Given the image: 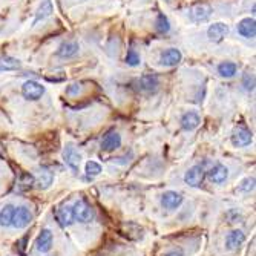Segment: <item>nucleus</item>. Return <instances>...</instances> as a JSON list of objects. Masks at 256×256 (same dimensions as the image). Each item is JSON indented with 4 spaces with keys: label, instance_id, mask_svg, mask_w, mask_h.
<instances>
[{
    "label": "nucleus",
    "instance_id": "obj_1",
    "mask_svg": "<svg viewBox=\"0 0 256 256\" xmlns=\"http://www.w3.org/2000/svg\"><path fill=\"white\" fill-rule=\"evenodd\" d=\"M72 215H74V219L78 221V222H91L94 219V210L92 207L85 201V200H78L74 207H72Z\"/></svg>",
    "mask_w": 256,
    "mask_h": 256
},
{
    "label": "nucleus",
    "instance_id": "obj_2",
    "mask_svg": "<svg viewBox=\"0 0 256 256\" xmlns=\"http://www.w3.org/2000/svg\"><path fill=\"white\" fill-rule=\"evenodd\" d=\"M22 94L26 100H31V102H37L43 97L45 94V86L36 80H28V82L23 83L22 86Z\"/></svg>",
    "mask_w": 256,
    "mask_h": 256
},
{
    "label": "nucleus",
    "instance_id": "obj_3",
    "mask_svg": "<svg viewBox=\"0 0 256 256\" xmlns=\"http://www.w3.org/2000/svg\"><path fill=\"white\" fill-rule=\"evenodd\" d=\"M63 159H65L68 167L77 173L80 169V164H82V154L77 151V148L72 145V143H69V145H66L65 151H63Z\"/></svg>",
    "mask_w": 256,
    "mask_h": 256
},
{
    "label": "nucleus",
    "instance_id": "obj_4",
    "mask_svg": "<svg viewBox=\"0 0 256 256\" xmlns=\"http://www.w3.org/2000/svg\"><path fill=\"white\" fill-rule=\"evenodd\" d=\"M31 221H33V213H31L28 207H17V209L14 210L11 226L14 229H25L29 226Z\"/></svg>",
    "mask_w": 256,
    "mask_h": 256
},
{
    "label": "nucleus",
    "instance_id": "obj_5",
    "mask_svg": "<svg viewBox=\"0 0 256 256\" xmlns=\"http://www.w3.org/2000/svg\"><path fill=\"white\" fill-rule=\"evenodd\" d=\"M189 15H190L192 22H197V23L205 22V20H209L212 15V6L207 3H197L190 8Z\"/></svg>",
    "mask_w": 256,
    "mask_h": 256
},
{
    "label": "nucleus",
    "instance_id": "obj_6",
    "mask_svg": "<svg viewBox=\"0 0 256 256\" xmlns=\"http://www.w3.org/2000/svg\"><path fill=\"white\" fill-rule=\"evenodd\" d=\"M181 58H183V54L180 50H177V48H169V50H166L159 55V63L166 68H173L181 61Z\"/></svg>",
    "mask_w": 256,
    "mask_h": 256
},
{
    "label": "nucleus",
    "instance_id": "obj_7",
    "mask_svg": "<svg viewBox=\"0 0 256 256\" xmlns=\"http://www.w3.org/2000/svg\"><path fill=\"white\" fill-rule=\"evenodd\" d=\"M204 177H205V172L201 166H194L190 167L186 175H184V181L187 186L190 187H200L204 181Z\"/></svg>",
    "mask_w": 256,
    "mask_h": 256
},
{
    "label": "nucleus",
    "instance_id": "obj_8",
    "mask_svg": "<svg viewBox=\"0 0 256 256\" xmlns=\"http://www.w3.org/2000/svg\"><path fill=\"white\" fill-rule=\"evenodd\" d=\"M159 86V80L155 74H146L137 80V88L141 92H155Z\"/></svg>",
    "mask_w": 256,
    "mask_h": 256
},
{
    "label": "nucleus",
    "instance_id": "obj_9",
    "mask_svg": "<svg viewBox=\"0 0 256 256\" xmlns=\"http://www.w3.org/2000/svg\"><path fill=\"white\" fill-rule=\"evenodd\" d=\"M181 204H183V195L178 194V192L167 190L161 197V205L164 207V209L175 210V209H178Z\"/></svg>",
    "mask_w": 256,
    "mask_h": 256
},
{
    "label": "nucleus",
    "instance_id": "obj_10",
    "mask_svg": "<svg viewBox=\"0 0 256 256\" xmlns=\"http://www.w3.org/2000/svg\"><path fill=\"white\" fill-rule=\"evenodd\" d=\"M229 34V26L226 23H213L209 29H207V36H209V40L210 42H215V43H219L226 39V36Z\"/></svg>",
    "mask_w": 256,
    "mask_h": 256
},
{
    "label": "nucleus",
    "instance_id": "obj_11",
    "mask_svg": "<svg viewBox=\"0 0 256 256\" xmlns=\"http://www.w3.org/2000/svg\"><path fill=\"white\" fill-rule=\"evenodd\" d=\"M253 137H252V132L246 127H238V129L233 132L232 135V143L236 146V148H246L252 143Z\"/></svg>",
    "mask_w": 256,
    "mask_h": 256
},
{
    "label": "nucleus",
    "instance_id": "obj_12",
    "mask_svg": "<svg viewBox=\"0 0 256 256\" xmlns=\"http://www.w3.org/2000/svg\"><path fill=\"white\" fill-rule=\"evenodd\" d=\"M55 219L61 227H69L74 222V215H72V207L69 205H60L55 210Z\"/></svg>",
    "mask_w": 256,
    "mask_h": 256
},
{
    "label": "nucleus",
    "instance_id": "obj_13",
    "mask_svg": "<svg viewBox=\"0 0 256 256\" xmlns=\"http://www.w3.org/2000/svg\"><path fill=\"white\" fill-rule=\"evenodd\" d=\"M238 33L246 39H255L256 36V22L253 17H246L238 23Z\"/></svg>",
    "mask_w": 256,
    "mask_h": 256
},
{
    "label": "nucleus",
    "instance_id": "obj_14",
    "mask_svg": "<svg viewBox=\"0 0 256 256\" xmlns=\"http://www.w3.org/2000/svg\"><path fill=\"white\" fill-rule=\"evenodd\" d=\"M36 247L42 253H48L51 250V247H52V232L50 229H43L40 232V235L37 236V241H36Z\"/></svg>",
    "mask_w": 256,
    "mask_h": 256
},
{
    "label": "nucleus",
    "instance_id": "obj_15",
    "mask_svg": "<svg viewBox=\"0 0 256 256\" xmlns=\"http://www.w3.org/2000/svg\"><path fill=\"white\" fill-rule=\"evenodd\" d=\"M121 146V135L115 131L109 132L107 135H104L103 141H102V149L106 152H112Z\"/></svg>",
    "mask_w": 256,
    "mask_h": 256
},
{
    "label": "nucleus",
    "instance_id": "obj_16",
    "mask_svg": "<svg viewBox=\"0 0 256 256\" xmlns=\"http://www.w3.org/2000/svg\"><path fill=\"white\" fill-rule=\"evenodd\" d=\"M78 43L74 42V40H68V42H63L60 46H58V50H57V55L61 57V58H71L74 55L78 54Z\"/></svg>",
    "mask_w": 256,
    "mask_h": 256
},
{
    "label": "nucleus",
    "instance_id": "obj_17",
    "mask_svg": "<svg viewBox=\"0 0 256 256\" xmlns=\"http://www.w3.org/2000/svg\"><path fill=\"white\" fill-rule=\"evenodd\" d=\"M181 127L184 131H194V129H197V127L200 126V123H201V118H200V115L197 114V112H194V110H190V112H186V114L181 117Z\"/></svg>",
    "mask_w": 256,
    "mask_h": 256
},
{
    "label": "nucleus",
    "instance_id": "obj_18",
    "mask_svg": "<svg viewBox=\"0 0 256 256\" xmlns=\"http://www.w3.org/2000/svg\"><path fill=\"white\" fill-rule=\"evenodd\" d=\"M246 241V235L241 230H233L226 238V246L229 250H238Z\"/></svg>",
    "mask_w": 256,
    "mask_h": 256
},
{
    "label": "nucleus",
    "instance_id": "obj_19",
    "mask_svg": "<svg viewBox=\"0 0 256 256\" xmlns=\"http://www.w3.org/2000/svg\"><path fill=\"white\" fill-rule=\"evenodd\" d=\"M209 178L215 184H222L224 181L229 178V169L226 166H222V164H216L215 167L210 169Z\"/></svg>",
    "mask_w": 256,
    "mask_h": 256
},
{
    "label": "nucleus",
    "instance_id": "obj_20",
    "mask_svg": "<svg viewBox=\"0 0 256 256\" xmlns=\"http://www.w3.org/2000/svg\"><path fill=\"white\" fill-rule=\"evenodd\" d=\"M52 181H54V175H52V172L48 170V169H45V167H42V169L39 170L37 178H36L37 187L42 189V190H46L48 187H50V186L52 184Z\"/></svg>",
    "mask_w": 256,
    "mask_h": 256
},
{
    "label": "nucleus",
    "instance_id": "obj_21",
    "mask_svg": "<svg viewBox=\"0 0 256 256\" xmlns=\"http://www.w3.org/2000/svg\"><path fill=\"white\" fill-rule=\"evenodd\" d=\"M238 71L236 63L233 61H222L218 65V74L224 78H232Z\"/></svg>",
    "mask_w": 256,
    "mask_h": 256
},
{
    "label": "nucleus",
    "instance_id": "obj_22",
    "mask_svg": "<svg viewBox=\"0 0 256 256\" xmlns=\"http://www.w3.org/2000/svg\"><path fill=\"white\" fill-rule=\"evenodd\" d=\"M51 14H52V3H51V0H45V2L40 5V8L37 9L36 19H34V25H37L39 22L48 19Z\"/></svg>",
    "mask_w": 256,
    "mask_h": 256
},
{
    "label": "nucleus",
    "instance_id": "obj_23",
    "mask_svg": "<svg viewBox=\"0 0 256 256\" xmlns=\"http://www.w3.org/2000/svg\"><path fill=\"white\" fill-rule=\"evenodd\" d=\"M15 207L12 204H6L2 210H0V227H9L12 222V215H14Z\"/></svg>",
    "mask_w": 256,
    "mask_h": 256
},
{
    "label": "nucleus",
    "instance_id": "obj_24",
    "mask_svg": "<svg viewBox=\"0 0 256 256\" xmlns=\"http://www.w3.org/2000/svg\"><path fill=\"white\" fill-rule=\"evenodd\" d=\"M20 68V61L14 57H2L0 58V72L3 71H15Z\"/></svg>",
    "mask_w": 256,
    "mask_h": 256
},
{
    "label": "nucleus",
    "instance_id": "obj_25",
    "mask_svg": "<svg viewBox=\"0 0 256 256\" xmlns=\"http://www.w3.org/2000/svg\"><path fill=\"white\" fill-rule=\"evenodd\" d=\"M155 28H156V31H158L159 34H167L169 31H170V23H169L167 17L163 12L158 14L156 22H155Z\"/></svg>",
    "mask_w": 256,
    "mask_h": 256
},
{
    "label": "nucleus",
    "instance_id": "obj_26",
    "mask_svg": "<svg viewBox=\"0 0 256 256\" xmlns=\"http://www.w3.org/2000/svg\"><path fill=\"white\" fill-rule=\"evenodd\" d=\"M85 172H86L88 178H95L102 173V166L97 161H88L86 167H85Z\"/></svg>",
    "mask_w": 256,
    "mask_h": 256
},
{
    "label": "nucleus",
    "instance_id": "obj_27",
    "mask_svg": "<svg viewBox=\"0 0 256 256\" xmlns=\"http://www.w3.org/2000/svg\"><path fill=\"white\" fill-rule=\"evenodd\" d=\"M126 63L129 66H132V68L140 66L141 58H140V55H138V52L135 50H129V51H127V54H126Z\"/></svg>",
    "mask_w": 256,
    "mask_h": 256
},
{
    "label": "nucleus",
    "instance_id": "obj_28",
    "mask_svg": "<svg viewBox=\"0 0 256 256\" xmlns=\"http://www.w3.org/2000/svg\"><path fill=\"white\" fill-rule=\"evenodd\" d=\"M243 86H244L246 91H253L255 89V77H253V74H244Z\"/></svg>",
    "mask_w": 256,
    "mask_h": 256
},
{
    "label": "nucleus",
    "instance_id": "obj_29",
    "mask_svg": "<svg viewBox=\"0 0 256 256\" xmlns=\"http://www.w3.org/2000/svg\"><path fill=\"white\" fill-rule=\"evenodd\" d=\"M253 189H255V178L253 177L246 178L241 183V186H239V190H241V192H252Z\"/></svg>",
    "mask_w": 256,
    "mask_h": 256
},
{
    "label": "nucleus",
    "instance_id": "obj_30",
    "mask_svg": "<svg viewBox=\"0 0 256 256\" xmlns=\"http://www.w3.org/2000/svg\"><path fill=\"white\" fill-rule=\"evenodd\" d=\"M80 91H82V88H80L78 83H74V85H71V86L66 88V94H68V95H77Z\"/></svg>",
    "mask_w": 256,
    "mask_h": 256
},
{
    "label": "nucleus",
    "instance_id": "obj_31",
    "mask_svg": "<svg viewBox=\"0 0 256 256\" xmlns=\"http://www.w3.org/2000/svg\"><path fill=\"white\" fill-rule=\"evenodd\" d=\"M164 256H184V253H183L181 249H177V250H172V252L166 253Z\"/></svg>",
    "mask_w": 256,
    "mask_h": 256
}]
</instances>
